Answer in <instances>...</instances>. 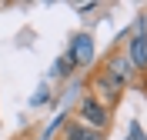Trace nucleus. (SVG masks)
Here are the masks:
<instances>
[{
	"mask_svg": "<svg viewBox=\"0 0 147 140\" xmlns=\"http://www.w3.org/2000/svg\"><path fill=\"white\" fill-rule=\"evenodd\" d=\"M84 87H87V97H94V100L100 103V107H107L110 113L120 107V100H124V90H127V87L120 84V80H114V77H110L100 64L87 70V77H84Z\"/></svg>",
	"mask_w": 147,
	"mask_h": 140,
	"instance_id": "1",
	"label": "nucleus"
},
{
	"mask_svg": "<svg viewBox=\"0 0 147 140\" xmlns=\"http://www.w3.org/2000/svg\"><path fill=\"white\" fill-rule=\"evenodd\" d=\"M100 67L107 70L114 80H120L124 87H130V84H137V74H134V67H130V60H127V54H124V44H117V47H110L107 50V57L100 60Z\"/></svg>",
	"mask_w": 147,
	"mask_h": 140,
	"instance_id": "3",
	"label": "nucleus"
},
{
	"mask_svg": "<svg viewBox=\"0 0 147 140\" xmlns=\"http://www.w3.org/2000/svg\"><path fill=\"white\" fill-rule=\"evenodd\" d=\"M40 103H47V87H40L37 97H34V107H40Z\"/></svg>",
	"mask_w": 147,
	"mask_h": 140,
	"instance_id": "8",
	"label": "nucleus"
},
{
	"mask_svg": "<svg viewBox=\"0 0 147 140\" xmlns=\"http://www.w3.org/2000/svg\"><path fill=\"white\" fill-rule=\"evenodd\" d=\"M50 74L57 77V80H70L74 74H77V64H74V57H70V50H64V54L54 60V70Z\"/></svg>",
	"mask_w": 147,
	"mask_h": 140,
	"instance_id": "6",
	"label": "nucleus"
},
{
	"mask_svg": "<svg viewBox=\"0 0 147 140\" xmlns=\"http://www.w3.org/2000/svg\"><path fill=\"white\" fill-rule=\"evenodd\" d=\"M137 84H140V87L147 90V74H140V77H137Z\"/></svg>",
	"mask_w": 147,
	"mask_h": 140,
	"instance_id": "9",
	"label": "nucleus"
},
{
	"mask_svg": "<svg viewBox=\"0 0 147 140\" xmlns=\"http://www.w3.org/2000/svg\"><path fill=\"white\" fill-rule=\"evenodd\" d=\"M127 140H147V133H144V127H140L137 120H130V127H127Z\"/></svg>",
	"mask_w": 147,
	"mask_h": 140,
	"instance_id": "7",
	"label": "nucleus"
},
{
	"mask_svg": "<svg viewBox=\"0 0 147 140\" xmlns=\"http://www.w3.org/2000/svg\"><path fill=\"white\" fill-rule=\"evenodd\" d=\"M60 140H107V133H97V130H90V127H84V123L67 117L64 127H60Z\"/></svg>",
	"mask_w": 147,
	"mask_h": 140,
	"instance_id": "5",
	"label": "nucleus"
},
{
	"mask_svg": "<svg viewBox=\"0 0 147 140\" xmlns=\"http://www.w3.org/2000/svg\"><path fill=\"white\" fill-rule=\"evenodd\" d=\"M70 120L84 123V127H90V130H97V133H110V130H114V113H110L107 107H100L94 97H87V93L77 100Z\"/></svg>",
	"mask_w": 147,
	"mask_h": 140,
	"instance_id": "2",
	"label": "nucleus"
},
{
	"mask_svg": "<svg viewBox=\"0 0 147 140\" xmlns=\"http://www.w3.org/2000/svg\"><path fill=\"white\" fill-rule=\"evenodd\" d=\"M40 140H47V137H40Z\"/></svg>",
	"mask_w": 147,
	"mask_h": 140,
	"instance_id": "10",
	"label": "nucleus"
},
{
	"mask_svg": "<svg viewBox=\"0 0 147 140\" xmlns=\"http://www.w3.org/2000/svg\"><path fill=\"white\" fill-rule=\"evenodd\" d=\"M67 50H70L77 70H90V67H94V33H90V30L74 33L70 44H67Z\"/></svg>",
	"mask_w": 147,
	"mask_h": 140,
	"instance_id": "4",
	"label": "nucleus"
}]
</instances>
